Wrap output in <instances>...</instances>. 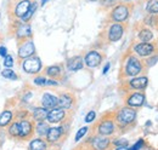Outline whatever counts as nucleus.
Here are the masks:
<instances>
[{
	"label": "nucleus",
	"mask_w": 158,
	"mask_h": 150,
	"mask_svg": "<svg viewBox=\"0 0 158 150\" xmlns=\"http://www.w3.org/2000/svg\"><path fill=\"white\" fill-rule=\"evenodd\" d=\"M145 65H143V61L141 58H139L136 55H134L133 52H128L124 59H123V65H122V72L120 76L122 79H130V77H135L138 75L143 74L145 72Z\"/></svg>",
	"instance_id": "f257e3e1"
},
{
	"label": "nucleus",
	"mask_w": 158,
	"mask_h": 150,
	"mask_svg": "<svg viewBox=\"0 0 158 150\" xmlns=\"http://www.w3.org/2000/svg\"><path fill=\"white\" fill-rule=\"evenodd\" d=\"M133 7H134V4H129V2H124V1H117L113 6L110 7V11H108V15H107L108 21L127 24V22L130 18Z\"/></svg>",
	"instance_id": "f03ea898"
},
{
	"label": "nucleus",
	"mask_w": 158,
	"mask_h": 150,
	"mask_svg": "<svg viewBox=\"0 0 158 150\" xmlns=\"http://www.w3.org/2000/svg\"><path fill=\"white\" fill-rule=\"evenodd\" d=\"M113 115H114V120L118 126V131H123L130 127L135 122L136 116H138V109L125 105V107H120L117 110H114Z\"/></svg>",
	"instance_id": "7ed1b4c3"
},
{
	"label": "nucleus",
	"mask_w": 158,
	"mask_h": 150,
	"mask_svg": "<svg viewBox=\"0 0 158 150\" xmlns=\"http://www.w3.org/2000/svg\"><path fill=\"white\" fill-rule=\"evenodd\" d=\"M95 133L100 136H112L118 131V126L117 122L114 120V115L113 112H106L103 114L99 119V121L95 125Z\"/></svg>",
	"instance_id": "20e7f679"
},
{
	"label": "nucleus",
	"mask_w": 158,
	"mask_h": 150,
	"mask_svg": "<svg viewBox=\"0 0 158 150\" xmlns=\"http://www.w3.org/2000/svg\"><path fill=\"white\" fill-rule=\"evenodd\" d=\"M130 52H133L141 59H145L147 57L158 53V42L156 40L151 42H141V41L134 42L131 45Z\"/></svg>",
	"instance_id": "39448f33"
},
{
	"label": "nucleus",
	"mask_w": 158,
	"mask_h": 150,
	"mask_svg": "<svg viewBox=\"0 0 158 150\" xmlns=\"http://www.w3.org/2000/svg\"><path fill=\"white\" fill-rule=\"evenodd\" d=\"M125 29H127V24H124V23L110 22L105 29V40L110 44L117 42L123 38Z\"/></svg>",
	"instance_id": "423d86ee"
},
{
	"label": "nucleus",
	"mask_w": 158,
	"mask_h": 150,
	"mask_svg": "<svg viewBox=\"0 0 158 150\" xmlns=\"http://www.w3.org/2000/svg\"><path fill=\"white\" fill-rule=\"evenodd\" d=\"M148 86V77L147 75H138L135 77L125 79L124 80V90L125 92L130 91H145Z\"/></svg>",
	"instance_id": "0eeeda50"
},
{
	"label": "nucleus",
	"mask_w": 158,
	"mask_h": 150,
	"mask_svg": "<svg viewBox=\"0 0 158 150\" xmlns=\"http://www.w3.org/2000/svg\"><path fill=\"white\" fill-rule=\"evenodd\" d=\"M21 68L27 74L38 75L43 70V63H41V59L39 57L34 55V56L28 57V58L21 61Z\"/></svg>",
	"instance_id": "6e6552de"
},
{
	"label": "nucleus",
	"mask_w": 158,
	"mask_h": 150,
	"mask_svg": "<svg viewBox=\"0 0 158 150\" xmlns=\"http://www.w3.org/2000/svg\"><path fill=\"white\" fill-rule=\"evenodd\" d=\"M32 5V0H12L9 6V14L15 19H21Z\"/></svg>",
	"instance_id": "1a4fd4ad"
},
{
	"label": "nucleus",
	"mask_w": 158,
	"mask_h": 150,
	"mask_svg": "<svg viewBox=\"0 0 158 150\" xmlns=\"http://www.w3.org/2000/svg\"><path fill=\"white\" fill-rule=\"evenodd\" d=\"M20 125V140H28L31 139L35 133V121L32 117L19 120Z\"/></svg>",
	"instance_id": "9d476101"
},
{
	"label": "nucleus",
	"mask_w": 158,
	"mask_h": 150,
	"mask_svg": "<svg viewBox=\"0 0 158 150\" xmlns=\"http://www.w3.org/2000/svg\"><path fill=\"white\" fill-rule=\"evenodd\" d=\"M68 124H69V119L66 120L64 122H62L60 126H54V127H50V130L48 132L45 139L49 144H56L57 142L61 140V138L66 134V127H68Z\"/></svg>",
	"instance_id": "9b49d317"
},
{
	"label": "nucleus",
	"mask_w": 158,
	"mask_h": 150,
	"mask_svg": "<svg viewBox=\"0 0 158 150\" xmlns=\"http://www.w3.org/2000/svg\"><path fill=\"white\" fill-rule=\"evenodd\" d=\"M124 102H125L127 107L139 109V108L143 107V104L146 102V96L143 93V91H130V92H127Z\"/></svg>",
	"instance_id": "f8f14e48"
},
{
	"label": "nucleus",
	"mask_w": 158,
	"mask_h": 150,
	"mask_svg": "<svg viewBox=\"0 0 158 150\" xmlns=\"http://www.w3.org/2000/svg\"><path fill=\"white\" fill-rule=\"evenodd\" d=\"M59 101H57V108L61 109H64L67 112H71L76 104H77V97L76 94L69 92V91H64V92H61L57 96Z\"/></svg>",
	"instance_id": "ddd939ff"
},
{
	"label": "nucleus",
	"mask_w": 158,
	"mask_h": 150,
	"mask_svg": "<svg viewBox=\"0 0 158 150\" xmlns=\"http://www.w3.org/2000/svg\"><path fill=\"white\" fill-rule=\"evenodd\" d=\"M112 145V140L107 136H93L90 143L88 145V150H110Z\"/></svg>",
	"instance_id": "4468645a"
},
{
	"label": "nucleus",
	"mask_w": 158,
	"mask_h": 150,
	"mask_svg": "<svg viewBox=\"0 0 158 150\" xmlns=\"http://www.w3.org/2000/svg\"><path fill=\"white\" fill-rule=\"evenodd\" d=\"M17 45H19L17 57H19L20 61H23L28 57H32L35 55V45H34L32 39L20 41V42H17Z\"/></svg>",
	"instance_id": "2eb2a0df"
},
{
	"label": "nucleus",
	"mask_w": 158,
	"mask_h": 150,
	"mask_svg": "<svg viewBox=\"0 0 158 150\" xmlns=\"http://www.w3.org/2000/svg\"><path fill=\"white\" fill-rule=\"evenodd\" d=\"M15 37L17 42L20 41H24L28 39L33 38V30L29 23H22L21 21H19L15 24Z\"/></svg>",
	"instance_id": "dca6fc26"
},
{
	"label": "nucleus",
	"mask_w": 158,
	"mask_h": 150,
	"mask_svg": "<svg viewBox=\"0 0 158 150\" xmlns=\"http://www.w3.org/2000/svg\"><path fill=\"white\" fill-rule=\"evenodd\" d=\"M84 58V64L90 68V69H94V68H98L101 65L102 61H103V55L98 51V50H90L85 53Z\"/></svg>",
	"instance_id": "f3484780"
},
{
	"label": "nucleus",
	"mask_w": 158,
	"mask_h": 150,
	"mask_svg": "<svg viewBox=\"0 0 158 150\" xmlns=\"http://www.w3.org/2000/svg\"><path fill=\"white\" fill-rule=\"evenodd\" d=\"M66 120H68V112L61 108H54L51 110H49L46 121L50 125H56V124H62Z\"/></svg>",
	"instance_id": "a211bd4d"
},
{
	"label": "nucleus",
	"mask_w": 158,
	"mask_h": 150,
	"mask_svg": "<svg viewBox=\"0 0 158 150\" xmlns=\"http://www.w3.org/2000/svg\"><path fill=\"white\" fill-rule=\"evenodd\" d=\"M136 39L138 41H141V42H151L156 40L153 30L145 24H141L139 27L138 32H136Z\"/></svg>",
	"instance_id": "6ab92c4d"
},
{
	"label": "nucleus",
	"mask_w": 158,
	"mask_h": 150,
	"mask_svg": "<svg viewBox=\"0 0 158 150\" xmlns=\"http://www.w3.org/2000/svg\"><path fill=\"white\" fill-rule=\"evenodd\" d=\"M57 101H59L57 96L49 93V92H45L43 94L41 99H40V103H41V107H44L48 110H51V109L57 107Z\"/></svg>",
	"instance_id": "aec40b11"
},
{
	"label": "nucleus",
	"mask_w": 158,
	"mask_h": 150,
	"mask_svg": "<svg viewBox=\"0 0 158 150\" xmlns=\"http://www.w3.org/2000/svg\"><path fill=\"white\" fill-rule=\"evenodd\" d=\"M66 67H67V69L69 72H79V70H81L84 68V58L81 56L71 57L67 61Z\"/></svg>",
	"instance_id": "412c9836"
},
{
	"label": "nucleus",
	"mask_w": 158,
	"mask_h": 150,
	"mask_svg": "<svg viewBox=\"0 0 158 150\" xmlns=\"http://www.w3.org/2000/svg\"><path fill=\"white\" fill-rule=\"evenodd\" d=\"M45 75L50 79H55V80H59L61 79V76L63 75V67L62 64H54V65H49L45 68L44 70Z\"/></svg>",
	"instance_id": "4be33fe9"
},
{
	"label": "nucleus",
	"mask_w": 158,
	"mask_h": 150,
	"mask_svg": "<svg viewBox=\"0 0 158 150\" xmlns=\"http://www.w3.org/2000/svg\"><path fill=\"white\" fill-rule=\"evenodd\" d=\"M48 114H49V110L45 109L44 107H35V108H33V110L31 112V117H32L35 122L46 121Z\"/></svg>",
	"instance_id": "5701e85b"
},
{
	"label": "nucleus",
	"mask_w": 158,
	"mask_h": 150,
	"mask_svg": "<svg viewBox=\"0 0 158 150\" xmlns=\"http://www.w3.org/2000/svg\"><path fill=\"white\" fill-rule=\"evenodd\" d=\"M15 119V114L12 110H4V112L0 114V128H6L11 122L12 120Z\"/></svg>",
	"instance_id": "b1692460"
},
{
	"label": "nucleus",
	"mask_w": 158,
	"mask_h": 150,
	"mask_svg": "<svg viewBox=\"0 0 158 150\" xmlns=\"http://www.w3.org/2000/svg\"><path fill=\"white\" fill-rule=\"evenodd\" d=\"M49 148V143L46 142L45 138H34L29 142V150H48Z\"/></svg>",
	"instance_id": "393cba45"
},
{
	"label": "nucleus",
	"mask_w": 158,
	"mask_h": 150,
	"mask_svg": "<svg viewBox=\"0 0 158 150\" xmlns=\"http://www.w3.org/2000/svg\"><path fill=\"white\" fill-rule=\"evenodd\" d=\"M50 130V124L48 121H39V122H35V133L38 137L41 138H45L48 132Z\"/></svg>",
	"instance_id": "a878e982"
},
{
	"label": "nucleus",
	"mask_w": 158,
	"mask_h": 150,
	"mask_svg": "<svg viewBox=\"0 0 158 150\" xmlns=\"http://www.w3.org/2000/svg\"><path fill=\"white\" fill-rule=\"evenodd\" d=\"M7 128V134L11 137V138H15V139H19L20 137V125H19V120H15L6 127Z\"/></svg>",
	"instance_id": "bb28decb"
},
{
	"label": "nucleus",
	"mask_w": 158,
	"mask_h": 150,
	"mask_svg": "<svg viewBox=\"0 0 158 150\" xmlns=\"http://www.w3.org/2000/svg\"><path fill=\"white\" fill-rule=\"evenodd\" d=\"M38 2H37V0H34V1H32V5H31V7L28 9V11L26 12V15L20 19L22 23H29V21L32 19L33 17V15L35 14V11L38 10Z\"/></svg>",
	"instance_id": "cd10ccee"
},
{
	"label": "nucleus",
	"mask_w": 158,
	"mask_h": 150,
	"mask_svg": "<svg viewBox=\"0 0 158 150\" xmlns=\"http://www.w3.org/2000/svg\"><path fill=\"white\" fill-rule=\"evenodd\" d=\"M142 24L150 27L151 29H158V15H148L143 18Z\"/></svg>",
	"instance_id": "c85d7f7f"
},
{
	"label": "nucleus",
	"mask_w": 158,
	"mask_h": 150,
	"mask_svg": "<svg viewBox=\"0 0 158 150\" xmlns=\"http://www.w3.org/2000/svg\"><path fill=\"white\" fill-rule=\"evenodd\" d=\"M145 11L148 15H158V0H146Z\"/></svg>",
	"instance_id": "c756f323"
},
{
	"label": "nucleus",
	"mask_w": 158,
	"mask_h": 150,
	"mask_svg": "<svg viewBox=\"0 0 158 150\" xmlns=\"http://www.w3.org/2000/svg\"><path fill=\"white\" fill-rule=\"evenodd\" d=\"M142 61H143L145 68H146V69H150V68H152V67L158 62V53L147 57V58H145V59H142Z\"/></svg>",
	"instance_id": "7c9ffc66"
},
{
	"label": "nucleus",
	"mask_w": 158,
	"mask_h": 150,
	"mask_svg": "<svg viewBox=\"0 0 158 150\" xmlns=\"http://www.w3.org/2000/svg\"><path fill=\"white\" fill-rule=\"evenodd\" d=\"M33 82L37 86H39V87H45L46 86V82H48V77H46V75L45 76L44 75H37L34 77V80H33Z\"/></svg>",
	"instance_id": "2f4dec72"
},
{
	"label": "nucleus",
	"mask_w": 158,
	"mask_h": 150,
	"mask_svg": "<svg viewBox=\"0 0 158 150\" xmlns=\"http://www.w3.org/2000/svg\"><path fill=\"white\" fill-rule=\"evenodd\" d=\"M1 75H2L4 77H6V79H10V80H17V74H16L12 69H10V68L4 69V70L1 72Z\"/></svg>",
	"instance_id": "473e14b6"
},
{
	"label": "nucleus",
	"mask_w": 158,
	"mask_h": 150,
	"mask_svg": "<svg viewBox=\"0 0 158 150\" xmlns=\"http://www.w3.org/2000/svg\"><path fill=\"white\" fill-rule=\"evenodd\" d=\"M88 131H89V127H88V126H83L81 128H79L78 132H77V134H76L74 140H76V142H79L81 138H84V137H85V134L88 133Z\"/></svg>",
	"instance_id": "72a5a7b5"
},
{
	"label": "nucleus",
	"mask_w": 158,
	"mask_h": 150,
	"mask_svg": "<svg viewBox=\"0 0 158 150\" xmlns=\"http://www.w3.org/2000/svg\"><path fill=\"white\" fill-rule=\"evenodd\" d=\"M14 63H15V61H14V57L11 56V55H6V56L4 57V67L5 68L14 67Z\"/></svg>",
	"instance_id": "f704fd0d"
},
{
	"label": "nucleus",
	"mask_w": 158,
	"mask_h": 150,
	"mask_svg": "<svg viewBox=\"0 0 158 150\" xmlns=\"http://www.w3.org/2000/svg\"><path fill=\"white\" fill-rule=\"evenodd\" d=\"M145 145H146V140L141 138V139H139L138 142H136V143L130 148V150H141Z\"/></svg>",
	"instance_id": "c9c22d12"
},
{
	"label": "nucleus",
	"mask_w": 158,
	"mask_h": 150,
	"mask_svg": "<svg viewBox=\"0 0 158 150\" xmlns=\"http://www.w3.org/2000/svg\"><path fill=\"white\" fill-rule=\"evenodd\" d=\"M112 144H113L114 147H128V145H129L128 140H127V139H124V138H119V139L113 140V142H112Z\"/></svg>",
	"instance_id": "e433bc0d"
},
{
	"label": "nucleus",
	"mask_w": 158,
	"mask_h": 150,
	"mask_svg": "<svg viewBox=\"0 0 158 150\" xmlns=\"http://www.w3.org/2000/svg\"><path fill=\"white\" fill-rule=\"evenodd\" d=\"M95 119H96V112H94V110H90V112L86 114V116H85V122L86 124H90V122H93V121H95Z\"/></svg>",
	"instance_id": "4c0bfd02"
},
{
	"label": "nucleus",
	"mask_w": 158,
	"mask_h": 150,
	"mask_svg": "<svg viewBox=\"0 0 158 150\" xmlns=\"http://www.w3.org/2000/svg\"><path fill=\"white\" fill-rule=\"evenodd\" d=\"M117 1H118V0H100V2L102 4V6H105V7H111V6H113Z\"/></svg>",
	"instance_id": "58836bf2"
},
{
	"label": "nucleus",
	"mask_w": 158,
	"mask_h": 150,
	"mask_svg": "<svg viewBox=\"0 0 158 150\" xmlns=\"http://www.w3.org/2000/svg\"><path fill=\"white\" fill-rule=\"evenodd\" d=\"M6 55H7V49L5 46H0V56L4 58Z\"/></svg>",
	"instance_id": "ea45409f"
},
{
	"label": "nucleus",
	"mask_w": 158,
	"mask_h": 150,
	"mask_svg": "<svg viewBox=\"0 0 158 150\" xmlns=\"http://www.w3.org/2000/svg\"><path fill=\"white\" fill-rule=\"evenodd\" d=\"M110 67H111V63L110 62H107L106 64H105V67H103V69H102V74H107V72L110 70Z\"/></svg>",
	"instance_id": "a19ab883"
},
{
	"label": "nucleus",
	"mask_w": 158,
	"mask_h": 150,
	"mask_svg": "<svg viewBox=\"0 0 158 150\" xmlns=\"http://www.w3.org/2000/svg\"><path fill=\"white\" fill-rule=\"evenodd\" d=\"M31 98H32V92H27V93L23 94V98L22 99H23V102H28Z\"/></svg>",
	"instance_id": "79ce46f5"
},
{
	"label": "nucleus",
	"mask_w": 158,
	"mask_h": 150,
	"mask_svg": "<svg viewBox=\"0 0 158 150\" xmlns=\"http://www.w3.org/2000/svg\"><path fill=\"white\" fill-rule=\"evenodd\" d=\"M114 150H130L129 147H117Z\"/></svg>",
	"instance_id": "37998d69"
},
{
	"label": "nucleus",
	"mask_w": 158,
	"mask_h": 150,
	"mask_svg": "<svg viewBox=\"0 0 158 150\" xmlns=\"http://www.w3.org/2000/svg\"><path fill=\"white\" fill-rule=\"evenodd\" d=\"M48 1H49V0H41V1H40V5H41V6H44V5H45Z\"/></svg>",
	"instance_id": "c03bdc74"
},
{
	"label": "nucleus",
	"mask_w": 158,
	"mask_h": 150,
	"mask_svg": "<svg viewBox=\"0 0 158 150\" xmlns=\"http://www.w3.org/2000/svg\"><path fill=\"white\" fill-rule=\"evenodd\" d=\"M122 1H124V2H129V4H133L135 0H122Z\"/></svg>",
	"instance_id": "a18cd8bd"
},
{
	"label": "nucleus",
	"mask_w": 158,
	"mask_h": 150,
	"mask_svg": "<svg viewBox=\"0 0 158 150\" xmlns=\"http://www.w3.org/2000/svg\"><path fill=\"white\" fill-rule=\"evenodd\" d=\"M2 140H4V136H2V133H0V144L2 143Z\"/></svg>",
	"instance_id": "49530a36"
},
{
	"label": "nucleus",
	"mask_w": 158,
	"mask_h": 150,
	"mask_svg": "<svg viewBox=\"0 0 158 150\" xmlns=\"http://www.w3.org/2000/svg\"><path fill=\"white\" fill-rule=\"evenodd\" d=\"M89 1H100V0H89Z\"/></svg>",
	"instance_id": "de8ad7c7"
},
{
	"label": "nucleus",
	"mask_w": 158,
	"mask_h": 150,
	"mask_svg": "<svg viewBox=\"0 0 158 150\" xmlns=\"http://www.w3.org/2000/svg\"><path fill=\"white\" fill-rule=\"evenodd\" d=\"M32 1H34V0H32Z\"/></svg>",
	"instance_id": "09e8293b"
}]
</instances>
